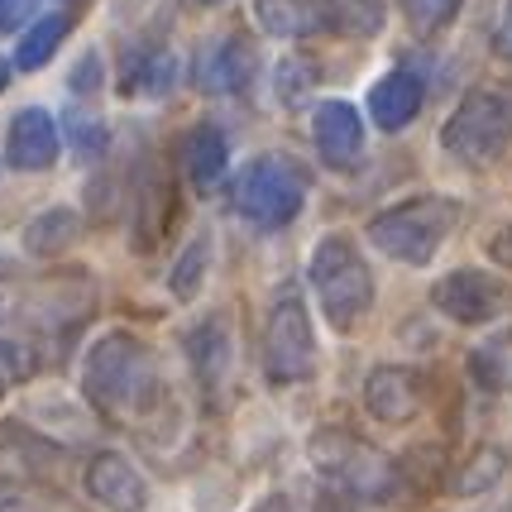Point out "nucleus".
Instances as JSON below:
<instances>
[{"label":"nucleus","instance_id":"8","mask_svg":"<svg viewBox=\"0 0 512 512\" xmlns=\"http://www.w3.org/2000/svg\"><path fill=\"white\" fill-rule=\"evenodd\" d=\"M312 139L326 168L350 173V168H359V154H364V120L350 101H321L312 115Z\"/></svg>","mask_w":512,"mask_h":512},{"label":"nucleus","instance_id":"26","mask_svg":"<svg viewBox=\"0 0 512 512\" xmlns=\"http://www.w3.org/2000/svg\"><path fill=\"white\" fill-rule=\"evenodd\" d=\"M29 15H34V0H0V34L15 29V24H24Z\"/></svg>","mask_w":512,"mask_h":512},{"label":"nucleus","instance_id":"29","mask_svg":"<svg viewBox=\"0 0 512 512\" xmlns=\"http://www.w3.org/2000/svg\"><path fill=\"white\" fill-rule=\"evenodd\" d=\"M254 512H297V508H292L288 498H278V493H273V498H264V503H259Z\"/></svg>","mask_w":512,"mask_h":512},{"label":"nucleus","instance_id":"3","mask_svg":"<svg viewBox=\"0 0 512 512\" xmlns=\"http://www.w3.org/2000/svg\"><path fill=\"white\" fill-rule=\"evenodd\" d=\"M312 288L335 331H350L374 307V273L345 235H326L312 249Z\"/></svg>","mask_w":512,"mask_h":512},{"label":"nucleus","instance_id":"21","mask_svg":"<svg viewBox=\"0 0 512 512\" xmlns=\"http://www.w3.org/2000/svg\"><path fill=\"white\" fill-rule=\"evenodd\" d=\"M326 10H331L335 29L359 34V39H369V34L383 29V0H326Z\"/></svg>","mask_w":512,"mask_h":512},{"label":"nucleus","instance_id":"2","mask_svg":"<svg viewBox=\"0 0 512 512\" xmlns=\"http://www.w3.org/2000/svg\"><path fill=\"white\" fill-rule=\"evenodd\" d=\"M307 450H312V465L359 503H383L402 479V469L379 446L359 441L355 431H340V426H321Z\"/></svg>","mask_w":512,"mask_h":512},{"label":"nucleus","instance_id":"19","mask_svg":"<svg viewBox=\"0 0 512 512\" xmlns=\"http://www.w3.org/2000/svg\"><path fill=\"white\" fill-rule=\"evenodd\" d=\"M187 350H192V359H197L201 383H216V369L230 364V340H225L221 321H201L197 331L187 335Z\"/></svg>","mask_w":512,"mask_h":512},{"label":"nucleus","instance_id":"9","mask_svg":"<svg viewBox=\"0 0 512 512\" xmlns=\"http://www.w3.org/2000/svg\"><path fill=\"white\" fill-rule=\"evenodd\" d=\"M431 302H436L450 321L479 326V321H489V316L498 312L503 288H498V278L479 273V268H455V273H446V278L431 288Z\"/></svg>","mask_w":512,"mask_h":512},{"label":"nucleus","instance_id":"18","mask_svg":"<svg viewBox=\"0 0 512 512\" xmlns=\"http://www.w3.org/2000/svg\"><path fill=\"white\" fill-rule=\"evenodd\" d=\"M67 29H72V20H67V15H44V20H39L20 39V48H15V67H24V72L44 67L48 58L58 53V44L67 39Z\"/></svg>","mask_w":512,"mask_h":512},{"label":"nucleus","instance_id":"1","mask_svg":"<svg viewBox=\"0 0 512 512\" xmlns=\"http://www.w3.org/2000/svg\"><path fill=\"white\" fill-rule=\"evenodd\" d=\"M82 388L106 417H139L158 398V369L144 340L130 331L101 335L87 350L82 364Z\"/></svg>","mask_w":512,"mask_h":512},{"label":"nucleus","instance_id":"12","mask_svg":"<svg viewBox=\"0 0 512 512\" xmlns=\"http://www.w3.org/2000/svg\"><path fill=\"white\" fill-rule=\"evenodd\" d=\"M5 158L20 168V173H44L53 168V158H58V125H53V115L39 111V106H29L10 120V134H5Z\"/></svg>","mask_w":512,"mask_h":512},{"label":"nucleus","instance_id":"24","mask_svg":"<svg viewBox=\"0 0 512 512\" xmlns=\"http://www.w3.org/2000/svg\"><path fill=\"white\" fill-rule=\"evenodd\" d=\"M460 5L465 0H402V15H407V24L417 34H436V29H446L460 15Z\"/></svg>","mask_w":512,"mask_h":512},{"label":"nucleus","instance_id":"6","mask_svg":"<svg viewBox=\"0 0 512 512\" xmlns=\"http://www.w3.org/2000/svg\"><path fill=\"white\" fill-rule=\"evenodd\" d=\"M450 158L460 163H493L512 144V101L503 91H469L441 130Z\"/></svg>","mask_w":512,"mask_h":512},{"label":"nucleus","instance_id":"30","mask_svg":"<svg viewBox=\"0 0 512 512\" xmlns=\"http://www.w3.org/2000/svg\"><path fill=\"white\" fill-rule=\"evenodd\" d=\"M10 87V63H5V58H0V91Z\"/></svg>","mask_w":512,"mask_h":512},{"label":"nucleus","instance_id":"25","mask_svg":"<svg viewBox=\"0 0 512 512\" xmlns=\"http://www.w3.org/2000/svg\"><path fill=\"white\" fill-rule=\"evenodd\" d=\"M201 264H206V240H197V245L178 259L173 278H168V288L178 292V297H192V292H197V283H201Z\"/></svg>","mask_w":512,"mask_h":512},{"label":"nucleus","instance_id":"10","mask_svg":"<svg viewBox=\"0 0 512 512\" xmlns=\"http://www.w3.org/2000/svg\"><path fill=\"white\" fill-rule=\"evenodd\" d=\"M87 493L106 512H144V508H149V484H144V474H139L125 455H115V450L91 455Z\"/></svg>","mask_w":512,"mask_h":512},{"label":"nucleus","instance_id":"22","mask_svg":"<svg viewBox=\"0 0 512 512\" xmlns=\"http://www.w3.org/2000/svg\"><path fill=\"white\" fill-rule=\"evenodd\" d=\"M139 87L149 91V96H163V91L173 87V53H144L139 63H125V91Z\"/></svg>","mask_w":512,"mask_h":512},{"label":"nucleus","instance_id":"7","mask_svg":"<svg viewBox=\"0 0 512 512\" xmlns=\"http://www.w3.org/2000/svg\"><path fill=\"white\" fill-rule=\"evenodd\" d=\"M264 374L273 388L288 383H307L316 374V340H312V316L302 307L297 292H283L268 312L264 326Z\"/></svg>","mask_w":512,"mask_h":512},{"label":"nucleus","instance_id":"13","mask_svg":"<svg viewBox=\"0 0 512 512\" xmlns=\"http://www.w3.org/2000/svg\"><path fill=\"white\" fill-rule=\"evenodd\" d=\"M426 91H422V77L417 72H388L383 82H374L369 91V115L379 120V130H407L417 111H422Z\"/></svg>","mask_w":512,"mask_h":512},{"label":"nucleus","instance_id":"31","mask_svg":"<svg viewBox=\"0 0 512 512\" xmlns=\"http://www.w3.org/2000/svg\"><path fill=\"white\" fill-rule=\"evenodd\" d=\"M206 5H216V0H206Z\"/></svg>","mask_w":512,"mask_h":512},{"label":"nucleus","instance_id":"17","mask_svg":"<svg viewBox=\"0 0 512 512\" xmlns=\"http://www.w3.org/2000/svg\"><path fill=\"white\" fill-rule=\"evenodd\" d=\"M77 211H67V206H53L44 216H34V221L24 225V249L29 254H39V259H53V254H63L72 240H77Z\"/></svg>","mask_w":512,"mask_h":512},{"label":"nucleus","instance_id":"16","mask_svg":"<svg viewBox=\"0 0 512 512\" xmlns=\"http://www.w3.org/2000/svg\"><path fill=\"white\" fill-rule=\"evenodd\" d=\"M225 158H230V149H225V134L216 130V125L187 130V139H182V168H187V178H192L197 192H206V187L221 182Z\"/></svg>","mask_w":512,"mask_h":512},{"label":"nucleus","instance_id":"14","mask_svg":"<svg viewBox=\"0 0 512 512\" xmlns=\"http://www.w3.org/2000/svg\"><path fill=\"white\" fill-rule=\"evenodd\" d=\"M249 77H254V48H249L245 39H221V44L206 48L201 63H197L201 91H216V96H225V91H245Z\"/></svg>","mask_w":512,"mask_h":512},{"label":"nucleus","instance_id":"27","mask_svg":"<svg viewBox=\"0 0 512 512\" xmlns=\"http://www.w3.org/2000/svg\"><path fill=\"white\" fill-rule=\"evenodd\" d=\"M493 44H498V53H503V58H512V0L503 5V20H498V34H493Z\"/></svg>","mask_w":512,"mask_h":512},{"label":"nucleus","instance_id":"23","mask_svg":"<svg viewBox=\"0 0 512 512\" xmlns=\"http://www.w3.org/2000/svg\"><path fill=\"white\" fill-rule=\"evenodd\" d=\"M168 201V182L158 178L154 168H144V178H139V211H144V225H139V245L149 249L158 240V206Z\"/></svg>","mask_w":512,"mask_h":512},{"label":"nucleus","instance_id":"15","mask_svg":"<svg viewBox=\"0 0 512 512\" xmlns=\"http://www.w3.org/2000/svg\"><path fill=\"white\" fill-rule=\"evenodd\" d=\"M254 15H259V24H264L268 34H278V39H307L321 24H331L326 0H259Z\"/></svg>","mask_w":512,"mask_h":512},{"label":"nucleus","instance_id":"5","mask_svg":"<svg viewBox=\"0 0 512 512\" xmlns=\"http://www.w3.org/2000/svg\"><path fill=\"white\" fill-rule=\"evenodd\" d=\"M302 201H307V168H297L292 158L264 154L235 178V211L264 230L288 225L302 211Z\"/></svg>","mask_w":512,"mask_h":512},{"label":"nucleus","instance_id":"28","mask_svg":"<svg viewBox=\"0 0 512 512\" xmlns=\"http://www.w3.org/2000/svg\"><path fill=\"white\" fill-rule=\"evenodd\" d=\"M489 254H493V259H498L503 268H512V225H508V230H498V235L489 240Z\"/></svg>","mask_w":512,"mask_h":512},{"label":"nucleus","instance_id":"11","mask_svg":"<svg viewBox=\"0 0 512 512\" xmlns=\"http://www.w3.org/2000/svg\"><path fill=\"white\" fill-rule=\"evenodd\" d=\"M364 407L388 426L412 422L422 412V379H417V369H407V364H379L364 379Z\"/></svg>","mask_w":512,"mask_h":512},{"label":"nucleus","instance_id":"4","mask_svg":"<svg viewBox=\"0 0 512 512\" xmlns=\"http://www.w3.org/2000/svg\"><path fill=\"white\" fill-rule=\"evenodd\" d=\"M455 221H460V206L450 197H412L393 206V211L374 216L369 221V240L398 264H426L436 249L446 245Z\"/></svg>","mask_w":512,"mask_h":512},{"label":"nucleus","instance_id":"20","mask_svg":"<svg viewBox=\"0 0 512 512\" xmlns=\"http://www.w3.org/2000/svg\"><path fill=\"white\" fill-rule=\"evenodd\" d=\"M503 469H508V455H503L498 446H484V450H474V460L455 474V484H450V489L460 493V498H469V493H484V489H493V484L503 479Z\"/></svg>","mask_w":512,"mask_h":512}]
</instances>
